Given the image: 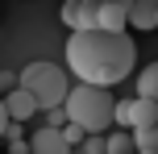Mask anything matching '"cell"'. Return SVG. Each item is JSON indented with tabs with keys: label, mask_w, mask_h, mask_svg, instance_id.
<instances>
[{
	"label": "cell",
	"mask_w": 158,
	"mask_h": 154,
	"mask_svg": "<svg viewBox=\"0 0 158 154\" xmlns=\"http://www.w3.org/2000/svg\"><path fill=\"white\" fill-rule=\"evenodd\" d=\"M67 67L75 79L83 83H112L129 79V71L137 67V42L125 29H71L67 38Z\"/></svg>",
	"instance_id": "1"
},
{
	"label": "cell",
	"mask_w": 158,
	"mask_h": 154,
	"mask_svg": "<svg viewBox=\"0 0 158 154\" xmlns=\"http://www.w3.org/2000/svg\"><path fill=\"white\" fill-rule=\"evenodd\" d=\"M63 108H67V121L83 125L87 133H108L112 129L117 96H112V88H104V83H83V79H79L75 88L67 92Z\"/></svg>",
	"instance_id": "2"
},
{
	"label": "cell",
	"mask_w": 158,
	"mask_h": 154,
	"mask_svg": "<svg viewBox=\"0 0 158 154\" xmlns=\"http://www.w3.org/2000/svg\"><path fill=\"white\" fill-rule=\"evenodd\" d=\"M17 83L33 92L38 108H54V104H63L67 92H71L67 71H63V67H54V63H29L21 75H17Z\"/></svg>",
	"instance_id": "3"
},
{
	"label": "cell",
	"mask_w": 158,
	"mask_h": 154,
	"mask_svg": "<svg viewBox=\"0 0 158 154\" xmlns=\"http://www.w3.org/2000/svg\"><path fill=\"white\" fill-rule=\"evenodd\" d=\"M96 8H100V0H67L63 4V25H71V29H92V25H100Z\"/></svg>",
	"instance_id": "4"
},
{
	"label": "cell",
	"mask_w": 158,
	"mask_h": 154,
	"mask_svg": "<svg viewBox=\"0 0 158 154\" xmlns=\"http://www.w3.org/2000/svg\"><path fill=\"white\" fill-rule=\"evenodd\" d=\"M4 108H8V121H29V117L38 113V100H33L29 88L13 83V88L4 92Z\"/></svg>",
	"instance_id": "5"
},
{
	"label": "cell",
	"mask_w": 158,
	"mask_h": 154,
	"mask_svg": "<svg viewBox=\"0 0 158 154\" xmlns=\"http://www.w3.org/2000/svg\"><path fill=\"white\" fill-rule=\"evenodd\" d=\"M29 150L33 154H63L71 146H67V138H63V125H46V129H38L29 138Z\"/></svg>",
	"instance_id": "6"
},
{
	"label": "cell",
	"mask_w": 158,
	"mask_h": 154,
	"mask_svg": "<svg viewBox=\"0 0 158 154\" xmlns=\"http://www.w3.org/2000/svg\"><path fill=\"white\" fill-rule=\"evenodd\" d=\"M129 25L133 29H158V0H133L129 4Z\"/></svg>",
	"instance_id": "7"
},
{
	"label": "cell",
	"mask_w": 158,
	"mask_h": 154,
	"mask_svg": "<svg viewBox=\"0 0 158 154\" xmlns=\"http://www.w3.org/2000/svg\"><path fill=\"white\" fill-rule=\"evenodd\" d=\"M133 150L137 154H158V121L154 125H133Z\"/></svg>",
	"instance_id": "8"
},
{
	"label": "cell",
	"mask_w": 158,
	"mask_h": 154,
	"mask_svg": "<svg viewBox=\"0 0 158 154\" xmlns=\"http://www.w3.org/2000/svg\"><path fill=\"white\" fill-rule=\"evenodd\" d=\"M158 121V96H137L133 100V125H154Z\"/></svg>",
	"instance_id": "9"
},
{
	"label": "cell",
	"mask_w": 158,
	"mask_h": 154,
	"mask_svg": "<svg viewBox=\"0 0 158 154\" xmlns=\"http://www.w3.org/2000/svg\"><path fill=\"white\" fill-rule=\"evenodd\" d=\"M104 150H108V154H125V150H133V129H129V125H117V129L104 138Z\"/></svg>",
	"instance_id": "10"
},
{
	"label": "cell",
	"mask_w": 158,
	"mask_h": 154,
	"mask_svg": "<svg viewBox=\"0 0 158 154\" xmlns=\"http://www.w3.org/2000/svg\"><path fill=\"white\" fill-rule=\"evenodd\" d=\"M137 96H158V63L142 67V75H137Z\"/></svg>",
	"instance_id": "11"
},
{
	"label": "cell",
	"mask_w": 158,
	"mask_h": 154,
	"mask_svg": "<svg viewBox=\"0 0 158 154\" xmlns=\"http://www.w3.org/2000/svg\"><path fill=\"white\" fill-rule=\"evenodd\" d=\"M83 133H87V129H83V125H75V121H67V125H63L67 146H79V142H83Z\"/></svg>",
	"instance_id": "12"
},
{
	"label": "cell",
	"mask_w": 158,
	"mask_h": 154,
	"mask_svg": "<svg viewBox=\"0 0 158 154\" xmlns=\"http://www.w3.org/2000/svg\"><path fill=\"white\" fill-rule=\"evenodd\" d=\"M83 150L87 154H104V133H83Z\"/></svg>",
	"instance_id": "13"
},
{
	"label": "cell",
	"mask_w": 158,
	"mask_h": 154,
	"mask_svg": "<svg viewBox=\"0 0 158 154\" xmlns=\"http://www.w3.org/2000/svg\"><path fill=\"white\" fill-rule=\"evenodd\" d=\"M4 129H8V108H4V96H0V138H4Z\"/></svg>",
	"instance_id": "14"
},
{
	"label": "cell",
	"mask_w": 158,
	"mask_h": 154,
	"mask_svg": "<svg viewBox=\"0 0 158 154\" xmlns=\"http://www.w3.org/2000/svg\"><path fill=\"white\" fill-rule=\"evenodd\" d=\"M13 83H17V75H8V71L0 75V92H8V88H13Z\"/></svg>",
	"instance_id": "15"
}]
</instances>
